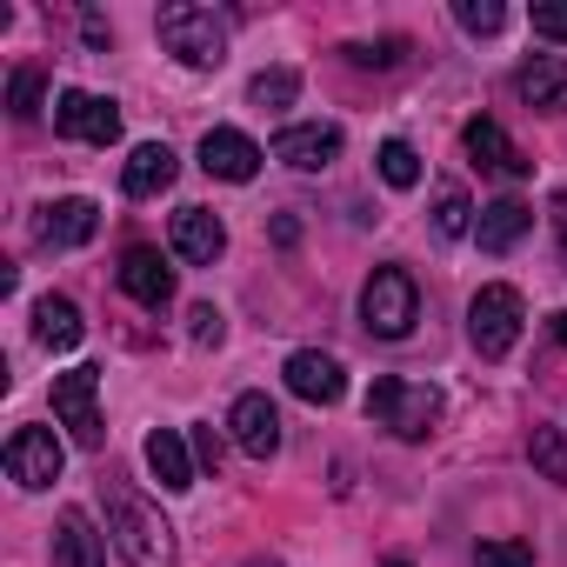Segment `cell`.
Returning <instances> with one entry per match:
<instances>
[{
    "label": "cell",
    "instance_id": "37",
    "mask_svg": "<svg viewBox=\"0 0 567 567\" xmlns=\"http://www.w3.org/2000/svg\"><path fill=\"white\" fill-rule=\"evenodd\" d=\"M554 334H560V348H567V308H560V315H554Z\"/></svg>",
    "mask_w": 567,
    "mask_h": 567
},
{
    "label": "cell",
    "instance_id": "33",
    "mask_svg": "<svg viewBox=\"0 0 567 567\" xmlns=\"http://www.w3.org/2000/svg\"><path fill=\"white\" fill-rule=\"evenodd\" d=\"M194 461L220 474V434H214V427H194Z\"/></svg>",
    "mask_w": 567,
    "mask_h": 567
},
{
    "label": "cell",
    "instance_id": "23",
    "mask_svg": "<svg viewBox=\"0 0 567 567\" xmlns=\"http://www.w3.org/2000/svg\"><path fill=\"white\" fill-rule=\"evenodd\" d=\"M247 101H254L260 114L295 107V101H301V74H295V68H267V74H254V81H247Z\"/></svg>",
    "mask_w": 567,
    "mask_h": 567
},
{
    "label": "cell",
    "instance_id": "26",
    "mask_svg": "<svg viewBox=\"0 0 567 567\" xmlns=\"http://www.w3.org/2000/svg\"><path fill=\"white\" fill-rule=\"evenodd\" d=\"M381 181L394 187V194H408V187H421V154L408 147V141H381Z\"/></svg>",
    "mask_w": 567,
    "mask_h": 567
},
{
    "label": "cell",
    "instance_id": "6",
    "mask_svg": "<svg viewBox=\"0 0 567 567\" xmlns=\"http://www.w3.org/2000/svg\"><path fill=\"white\" fill-rule=\"evenodd\" d=\"M94 394H101V368H68V374H54V421H61V427L74 434V447H87V454L107 447V421H101Z\"/></svg>",
    "mask_w": 567,
    "mask_h": 567
},
{
    "label": "cell",
    "instance_id": "10",
    "mask_svg": "<svg viewBox=\"0 0 567 567\" xmlns=\"http://www.w3.org/2000/svg\"><path fill=\"white\" fill-rule=\"evenodd\" d=\"M274 161H280V167H295V174H321V167L341 161V127H328V121L280 127V134H274Z\"/></svg>",
    "mask_w": 567,
    "mask_h": 567
},
{
    "label": "cell",
    "instance_id": "19",
    "mask_svg": "<svg viewBox=\"0 0 567 567\" xmlns=\"http://www.w3.org/2000/svg\"><path fill=\"white\" fill-rule=\"evenodd\" d=\"M527 227H534V207H527V200H514V194H501V200H487V207H481L474 240H481V254H507V247H520V240H527Z\"/></svg>",
    "mask_w": 567,
    "mask_h": 567
},
{
    "label": "cell",
    "instance_id": "30",
    "mask_svg": "<svg viewBox=\"0 0 567 567\" xmlns=\"http://www.w3.org/2000/svg\"><path fill=\"white\" fill-rule=\"evenodd\" d=\"M474 567H534V547L527 540H481Z\"/></svg>",
    "mask_w": 567,
    "mask_h": 567
},
{
    "label": "cell",
    "instance_id": "18",
    "mask_svg": "<svg viewBox=\"0 0 567 567\" xmlns=\"http://www.w3.org/2000/svg\"><path fill=\"white\" fill-rule=\"evenodd\" d=\"M141 454H147V467H154V481H161L167 494H187V487H194V474H200V461H194V441H187L181 427H154Z\"/></svg>",
    "mask_w": 567,
    "mask_h": 567
},
{
    "label": "cell",
    "instance_id": "25",
    "mask_svg": "<svg viewBox=\"0 0 567 567\" xmlns=\"http://www.w3.org/2000/svg\"><path fill=\"white\" fill-rule=\"evenodd\" d=\"M527 461H534L554 487H567V434H560V427H534V434H527Z\"/></svg>",
    "mask_w": 567,
    "mask_h": 567
},
{
    "label": "cell",
    "instance_id": "14",
    "mask_svg": "<svg viewBox=\"0 0 567 567\" xmlns=\"http://www.w3.org/2000/svg\"><path fill=\"white\" fill-rule=\"evenodd\" d=\"M227 427H234L240 454H254V461H274V454H280V408H274L267 394H240V401L227 408Z\"/></svg>",
    "mask_w": 567,
    "mask_h": 567
},
{
    "label": "cell",
    "instance_id": "17",
    "mask_svg": "<svg viewBox=\"0 0 567 567\" xmlns=\"http://www.w3.org/2000/svg\"><path fill=\"white\" fill-rule=\"evenodd\" d=\"M174 174H181L174 147H167V141H141V147L127 154V167H121V194H127V200H154V194L174 187Z\"/></svg>",
    "mask_w": 567,
    "mask_h": 567
},
{
    "label": "cell",
    "instance_id": "11",
    "mask_svg": "<svg viewBox=\"0 0 567 567\" xmlns=\"http://www.w3.org/2000/svg\"><path fill=\"white\" fill-rule=\"evenodd\" d=\"M101 234V207L87 194H68V200H48L34 214V240L41 247H87Z\"/></svg>",
    "mask_w": 567,
    "mask_h": 567
},
{
    "label": "cell",
    "instance_id": "7",
    "mask_svg": "<svg viewBox=\"0 0 567 567\" xmlns=\"http://www.w3.org/2000/svg\"><path fill=\"white\" fill-rule=\"evenodd\" d=\"M0 461H8V481L14 487H28V494H41V487H54L61 481V441H54V427H14L8 434V454H0Z\"/></svg>",
    "mask_w": 567,
    "mask_h": 567
},
{
    "label": "cell",
    "instance_id": "27",
    "mask_svg": "<svg viewBox=\"0 0 567 567\" xmlns=\"http://www.w3.org/2000/svg\"><path fill=\"white\" fill-rule=\"evenodd\" d=\"M454 21L467 34H501L507 28V8H501V0H454Z\"/></svg>",
    "mask_w": 567,
    "mask_h": 567
},
{
    "label": "cell",
    "instance_id": "34",
    "mask_svg": "<svg viewBox=\"0 0 567 567\" xmlns=\"http://www.w3.org/2000/svg\"><path fill=\"white\" fill-rule=\"evenodd\" d=\"M547 214H554V240H560V274H567V187L547 200Z\"/></svg>",
    "mask_w": 567,
    "mask_h": 567
},
{
    "label": "cell",
    "instance_id": "5",
    "mask_svg": "<svg viewBox=\"0 0 567 567\" xmlns=\"http://www.w3.org/2000/svg\"><path fill=\"white\" fill-rule=\"evenodd\" d=\"M520 321H527V301H520V288H507V280L481 288V295L467 301V341H474V354H481V361H501V354H514V341H520Z\"/></svg>",
    "mask_w": 567,
    "mask_h": 567
},
{
    "label": "cell",
    "instance_id": "16",
    "mask_svg": "<svg viewBox=\"0 0 567 567\" xmlns=\"http://www.w3.org/2000/svg\"><path fill=\"white\" fill-rule=\"evenodd\" d=\"M260 161H267V154H260L240 127H207V134H200V167H207L214 181H254Z\"/></svg>",
    "mask_w": 567,
    "mask_h": 567
},
{
    "label": "cell",
    "instance_id": "13",
    "mask_svg": "<svg viewBox=\"0 0 567 567\" xmlns=\"http://www.w3.org/2000/svg\"><path fill=\"white\" fill-rule=\"evenodd\" d=\"M288 388L308 401V408H334L341 394H348V374H341V361L334 354H321V348H301V354H288Z\"/></svg>",
    "mask_w": 567,
    "mask_h": 567
},
{
    "label": "cell",
    "instance_id": "36",
    "mask_svg": "<svg viewBox=\"0 0 567 567\" xmlns=\"http://www.w3.org/2000/svg\"><path fill=\"white\" fill-rule=\"evenodd\" d=\"M81 34H87V41H94V48H107V41H114V34H107V21H101V14H87V21H81Z\"/></svg>",
    "mask_w": 567,
    "mask_h": 567
},
{
    "label": "cell",
    "instance_id": "1",
    "mask_svg": "<svg viewBox=\"0 0 567 567\" xmlns=\"http://www.w3.org/2000/svg\"><path fill=\"white\" fill-rule=\"evenodd\" d=\"M101 501H107V534H114L127 567H174L181 560L174 527H167V514L147 494H134L127 481H101Z\"/></svg>",
    "mask_w": 567,
    "mask_h": 567
},
{
    "label": "cell",
    "instance_id": "29",
    "mask_svg": "<svg viewBox=\"0 0 567 567\" xmlns=\"http://www.w3.org/2000/svg\"><path fill=\"white\" fill-rule=\"evenodd\" d=\"M8 114H14V121H34V114H41V68H14V81H8Z\"/></svg>",
    "mask_w": 567,
    "mask_h": 567
},
{
    "label": "cell",
    "instance_id": "31",
    "mask_svg": "<svg viewBox=\"0 0 567 567\" xmlns=\"http://www.w3.org/2000/svg\"><path fill=\"white\" fill-rule=\"evenodd\" d=\"M187 334H194L200 348H220V341H227V321H220V308H207V301H200V308H187Z\"/></svg>",
    "mask_w": 567,
    "mask_h": 567
},
{
    "label": "cell",
    "instance_id": "4",
    "mask_svg": "<svg viewBox=\"0 0 567 567\" xmlns=\"http://www.w3.org/2000/svg\"><path fill=\"white\" fill-rule=\"evenodd\" d=\"M361 321H368V334H381V341H408V334H414V321H421V288H414L408 267H374V274H368V288H361Z\"/></svg>",
    "mask_w": 567,
    "mask_h": 567
},
{
    "label": "cell",
    "instance_id": "22",
    "mask_svg": "<svg viewBox=\"0 0 567 567\" xmlns=\"http://www.w3.org/2000/svg\"><path fill=\"white\" fill-rule=\"evenodd\" d=\"M34 341H41L48 354H74V348L87 341V321H81V308H74L68 295H48V301H34Z\"/></svg>",
    "mask_w": 567,
    "mask_h": 567
},
{
    "label": "cell",
    "instance_id": "39",
    "mask_svg": "<svg viewBox=\"0 0 567 567\" xmlns=\"http://www.w3.org/2000/svg\"><path fill=\"white\" fill-rule=\"evenodd\" d=\"M388 567H414V560H388Z\"/></svg>",
    "mask_w": 567,
    "mask_h": 567
},
{
    "label": "cell",
    "instance_id": "24",
    "mask_svg": "<svg viewBox=\"0 0 567 567\" xmlns=\"http://www.w3.org/2000/svg\"><path fill=\"white\" fill-rule=\"evenodd\" d=\"M474 220H481V214H474V200H467L461 187H441V200H434V234H441V240H467V234H474Z\"/></svg>",
    "mask_w": 567,
    "mask_h": 567
},
{
    "label": "cell",
    "instance_id": "12",
    "mask_svg": "<svg viewBox=\"0 0 567 567\" xmlns=\"http://www.w3.org/2000/svg\"><path fill=\"white\" fill-rule=\"evenodd\" d=\"M121 288H127V301H141L147 315H161L174 301V267L161 260V247H127L121 254Z\"/></svg>",
    "mask_w": 567,
    "mask_h": 567
},
{
    "label": "cell",
    "instance_id": "3",
    "mask_svg": "<svg viewBox=\"0 0 567 567\" xmlns=\"http://www.w3.org/2000/svg\"><path fill=\"white\" fill-rule=\"evenodd\" d=\"M368 421L401 434V441H427L434 421H441V394L427 381H401V374H381L368 388Z\"/></svg>",
    "mask_w": 567,
    "mask_h": 567
},
{
    "label": "cell",
    "instance_id": "15",
    "mask_svg": "<svg viewBox=\"0 0 567 567\" xmlns=\"http://www.w3.org/2000/svg\"><path fill=\"white\" fill-rule=\"evenodd\" d=\"M54 567H107V534L94 527L87 507L54 514Z\"/></svg>",
    "mask_w": 567,
    "mask_h": 567
},
{
    "label": "cell",
    "instance_id": "8",
    "mask_svg": "<svg viewBox=\"0 0 567 567\" xmlns=\"http://www.w3.org/2000/svg\"><path fill=\"white\" fill-rule=\"evenodd\" d=\"M54 134L68 141H87V147H114L121 141V107L107 94H87V87H68L54 101Z\"/></svg>",
    "mask_w": 567,
    "mask_h": 567
},
{
    "label": "cell",
    "instance_id": "38",
    "mask_svg": "<svg viewBox=\"0 0 567 567\" xmlns=\"http://www.w3.org/2000/svg\"><path fill=\"white\" fill-rule=\"evenodd\" d=\"M247 567H280V560H247Z\"/></svg>",
    "mask_w": 567,
    "mask_h": 567
},
{
    "label": "cell",
    "instance_id": "20",
    "mask_svg": "<svg viewBox=\"0 0 567 567\" xmlns=\"http://www.w3.org/2000/svg\"><path fill=\"white\" fill-rule=\"evenodd\" d=\"M174 254L194 260V267H214V260L227 254V227H220V214H207V207H181V214H174Z\"/></svg>",
    "mask_w": 567,
    "mask_h": 567
},
{
    "label": "cell",
    "instance_id": "35",
    "mask_svg": "<svg viewBox=\"0 0 567 567\" xmlns=\"http://www.w3.org/2000/svg\"><path fill=\"white\" fill-rule=\"evenodd\" d=\"M274 240H280V247H295V240H301V220H295V214H280V220H274Z\"/></svg>",
    "mask_w": 567,
    "mask_h": 567
},
{
    "label": "cell",
    "instance_id": "2",
    "mask_svg": "<svg viewBox=\"0 0 567 567\" xmlns=\"http://www.w3.org/2000/svg\"><path fill=\"white\" fill-rule=\"evenodd\" d=\"M154 34H161V48H167L181 68H220V61H227V21H220L214 8H194V0L161 8Z\"/></svg>",
    "mask_w": 567,
    "mask_h": 567
},
{
    "label": "cell",
    "instance_id": "21",
    "mask_svg": "<svg viewBox=\"0 0 567 567\" xmlns=\"http://www.w3.org/2000/svg\"><path fill=\"white\" fill-rule=\"evenodd\" d=\"M514 94H520L534 114H567V61H560V54H534V61L514 74Z\"/></svg>",
    "mask_w": 567,
    "mask_h": 567
},
{
    "label": "cell",
    "instance_id": "32",
    "mask_svg": "<svg viewBox=\"0 0 567 567\" xmlns=\"http://www.w3.org/2000/svg\"><path fill=\"white\" fill-rule=\"evenodd\" d=\"M534 34L540 41H567V0H540V8H534Z\"/></svg>",
    "mask_w": 567,
    "mask_h": 567
},
{
    "label": "cell",
    "instance_id": "9",
    "mask_svg": "<svg viewBox=\"0 0 567 567\" xmlns=\"http://www.w3.org/2000/svg\"><path fill=\"white\" fill-rule=\"evenodd\" d=\"M461 147H467V161L481 167V174H501V181H527L534 174V161L507 141V127L501 121H487V114H474L467 127H461Z\"/></svg>",
    "mask_w": 567,
    "mask_h": 567
},
{
    "label": "cell",
    "instance_id": "28",
    "mask_svg": "<svg viewBox=\"0 0 567 567\" xmlns=\"http://www.w3.org/2000/svg\"><path fill=\"white\" fill-rule=\"evenodd\" d=\"M348 61L354 68H401L408 61V41L401 34H388V41H348Z\"/></svg>",
    "mask_w": 567,
    "mask_h": 567
}]
</instances>
